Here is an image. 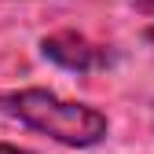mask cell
<instances>
[{
    "label": "cell",
    "mask_w": 154,
    "mask_h": 154,
    "mask_svg": "<svg viewBox=\"0 0 154 154\" xmlns=\"http://www.w3.org/2000/svg\"><path fill=\"white\" fill-rule=\"evenodd\" d=\"M0 110L41 136L63 147H95L110 136V121L103 110L88 103L63 99L48 88H11L0 92Z\"/></svg>",
    "instance_id": "6da1fadb"
},
{
    "label": "cell",
    "mask_w": 154,
    "mask_h": 154,
    "mask_svg": "<svg viewBox=\"0 0 154 154\" xmlns=\"http://www.w3.org/2000/svg\"><path fill=\"white\" fill-rule=\"evenodd\" d=\"M41 55L48 63H55L59 70H70V73H92V70L114 66V51L106 44L88 41L77 29H55V33L41 37Z\"/></svg>",
    "instance_id": "7a4b0ae2"
},
{
    "label": "cell",
    "mask_w": 154,
    "mask_h": 154,
    "mask_svg": "<svg viewBox=\"0 0 154 154\" xmlns=\"http://www.w3.org/2000/svg\"><path fill=\"white\" fill-rule=\"evenodd\" d=\"M0 154H37V150H26V147H15V143H0Z\"/></svg>",
    "instance_id": "3957f363"
},
{
    "label": "cell",
    "mask_w": 154,
    "mask_h": 154,
    "mask_svg": "<svg viewBox=\"0 0 154 154\" xmlns=\"http://www.w3.org/2000/svg\"><path fill=\"white\" fill-rule=\"evenodd\" d=\"M136 11H143V15L154 18V0H136Z\"/></svg>",
    "instance_id": "277c9868"
},
{
    "label": "cell",
    "mask_w": 154,
    "mask_h": 154,
    "mask_svg": "<svg viewBox=\"0 0 154 154\" xmlns=\"http://www.w3.org/2000/svg\"><path fill=\"white\" fill-rule=\"evenodd\" d=\"M143 41H147V44L154 48V26H147V29H143Z\"/></svg>",
    "instance_id": "5b68a950"
}]
</instances>
